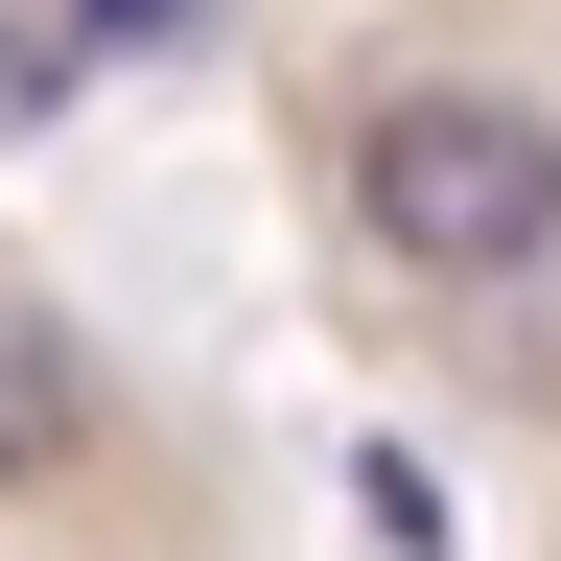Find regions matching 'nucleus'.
<instances>
[{
	"label": "nucleus",
	"instance_id": "1",
	"mask_svg": "<svg viewBox=\"0 0 561 561\" xmlns=\"http://www.w3.org/2000/svg\"><path fill=\"white\" fill-rule=\"evenodd\" d=\"M351 234H375L398 280H445V305H491V280L561 257V117L538 94H375L351 117Z\"/></svg>",
	"mask_w": 561,
	"mask_h": 561
},
{
	"label": "nucleus",
	"instance_id": "2",
	"mask_svg": "<svg viewBox=\"0 0 561 561\" xmlns=\"http://www.w3.org/2000/svg\"><path fill=\"white\" fill-rule=\"evenodd\" d=\"M70 445H94V351H70V305L0 280V491H47Z\"/></svg>",
	"mask_w": 561,
	"mask_h": 561
},
{
	"label": "nucleus",
	"instance_id": "3",
	"mask_svg": "<svg viewBox=\"0 0 561 561\" xmlns=\"http://www.w3.org/2000/svg\"><path fill=\"white\" fill-rule=\"evenodd\" d=\"M70 70H94V47H70V0H0V140H47Z\"/></svg>",
	"mask_w": 561,
	"mask_h": 561
},
{
	"label": "nucleus",
	"instance_id": "4",
	"mask_svg": "<svg viewBox=\"0 0 561 561\" xmlns=\"http://www.w3.org/2000/svg\"><path fill=\"white\" fill-rule=\"evenodd\" d=\"M187 24H210V0H70V47H94V70H117V47H187Z\"/></svg>",
	"mask_w": 561,
	"mask_h": 561
}]
</instances>
